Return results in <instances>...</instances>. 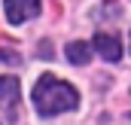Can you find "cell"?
<instances>
[{
	"mask_svg": "<svg viewBox=\"0 0 131 125\" xmlns=\"http://www.w3.org/2000/svg\"><path fill=\"white\" fill-rule=\"evenodd\" d=\"M31 98L40 113H64V110H73L79 104L76 89L64 79H58V76H40Z\"/></svg>",
	"mask_w": 131,
	"mask_h": 125,
	"instance_id": "obj_1",
	"label": "cell"
},
{
	"mask_svg": "<svg viewBox=\"0 0 131 125\" xmlns=\"http://www.w3.org/2000/svg\"><path fill=\"white\" fill-rule=\"evenodd\" d=\"M18 101H21V86L15 76H0V104L6 110V119L15 122L18 116Z\"/></svg>",
	"mask_w": 131,
	"mask_h": 125,
	"instance_id": "obj_2",
	"label": "cell"
},
{
	"mask_svg": "<svg viewBox=\"0 0 131 125\" xmlns=\"http://www.w3.org/2000/svg\"><path fill=\"white\" fill-rule=\"evenodd\" d=\"M3 9L12 25H21L25 18H34L40 12V0H3Z\"/></svg>",
	"mask_w": 131,
	"mask_h": 125,
	"instance_id": "obj_3",
	"label": "cell"
},
{
	"mask_svg": "<svg viewBox=\"0 0 131 125\" xmlns=\"http://www.w3.org/2000/svg\"><path fill=\"white\" fill-rule=\"evenodd\" d=\"M95 49L107 61H119L122 58V40L113 37V34H95Z\"/></svg>",
	"mask_w": 131,
	"mask_h": 125,
	"instance_id": "obj_4",
	"label": "cell"
},
{
	"mask_svg": "<svg viewBox=\"0 0 131 125\" xmlns=\"http://www.w3.org/2000/svg\"><path fill=\"white\" fill-rule=\"evenodd\" d=\"M89 58H92V46L89 43H82V40L67 43V61L70 64H89Z\"/></svg>",
	"mask_w": 131,
	"mask_h": 125,
	"instance_id": "obj_5",
	"label": "cell"
},
{
	"mask_svg": "<svg viewBox=\"0 0 131 125\" xmlns=\"http://www.w3.org/2000/svg\"><path fill=\"white\" fill-rule=\"evenodd\" d=\"M0 61H6V64H18V55H15V52H9V49H0Z\"/></svg>",
	"mask_w": 131,
	"mask_h": 125,
	"instance_id": "obj_6",
	"label": "cell"
}]
</instances>
